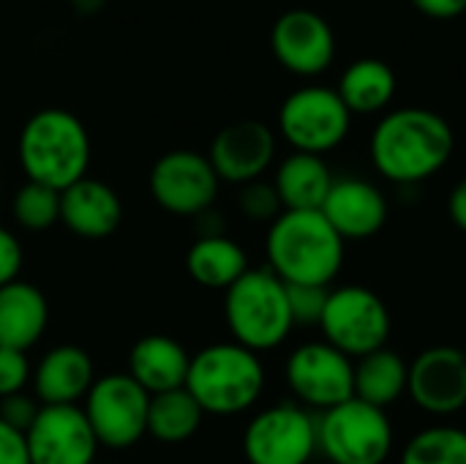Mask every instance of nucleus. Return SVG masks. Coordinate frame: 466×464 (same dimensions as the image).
<instances>
[{
    "label": "nucleus",
    "mask_w": 466,
    "mask_h": 464,
    "mask_svg": "<svg viewBox=\"0 0 466 464\" xmlns=\"http://www.w3.org/2000/svg\"><path fill=\"white\" fill-rule=\"evenodd\" d=\"M330 290L328 287H311V284H287L289 312L295 325H319L325 304Z\"/></svg>",
    "instance_id": "nucleus-30"
},
{
    "label": "nucleus",
    "mask_w": 466,
    "mask_h": 464,
    "mask_svg": "<svg viewBox=\"0 0 466 464\" xmlns=\"http://www.w3.org/2000/svg\"><path fill=\"white\" fill-rule=\"evenodd\" d=\"M448 211H451L453 224L466 232V178H461V180L453 186L451 200H448Z\"/></svg>",
    "instance_id": "nucleus-36"
},
{
    "label": "nucleus",
    "mask_w": 466,
    "mask_h": 464,
    "mask_svg": "<svg viewBox=\"0 0 466 464\" xmlns=\"http://www.w3.org/2000/svg\"><path fill=\"white\" fill-rule=\"evenodd\" d=\"M96 383V366L87 350L57 345L33 366L30 388L41 405H79Z\"/></svg>",
    "instance_id": "nucleus-18"
},
{
    "label": "nucleus",
    "mask_w": 466,
    "mask_h": 464,
    "mask_svg": "<svg viewBox=\"0 0 466 464\" xmlns=\"http://www.w3.org/2000/svg\"><path fill=\"white\" fill-rule=\"evenodd\" d=\"M188 276L208 290H229L246 271L248 257L232 238L221 235H199L186 252Z\"/></svg>",
    "instance_id": "nucleus-23"
},
{
    "label": "nucleus",
    "mask_w": 466,
    "mask_h": 464,
    "mask_svg": "<svg viewBox=\"0 0 466 464\" xmlns=\"http://www.w3.org/2000/svg\"><path fill=\"white\" fill-rule=\"evenodd\" d=\"M317 451V416L303 405H273L257 413L243 432L248 464H309Z\"/></svg>",
    "instance_id": "nucleus-10"
},
{
    "label": "nucleus",
    "mask_w": 466,
    "mask_h": 464,
    "mask_svg": "<svg viewBox=\"0 0 466 464\" xmlns=\"http://www.w3.org/2000/svg\"><path fill=\"white\" fill-rule=\"evenodd\" d=\"M49 325V304L30 282H11L0 287V347L27 353L35 347Z\"/></svg>",
    "instance_id": "nucleus-21"
},
{
    "label": "nucleus",
    "mask_w": 466,
    "mask_h": 464,
    "mask_svg": "<svg viewBox=\"0 0 466 464\" xmlns=\"http://www.w3.org/2000/svg\"><path fill=\"white\" fill-rule=\"evenodd\" d=\"M325 464H330V462H325Z\"/></svg>",
    "instance_id": "nucleus-40"
},
{
    "label": "nucleus",
    "mask_w": 466,
    "mask_h": 464,
    "mask_svg": "<svg viewBox=\"0 0 466 464\" xmlns=\"http://www.w3.org/2000/svg\"><path fill=\"white\" fill-rule=\"evenodd\" d=\"M412 5L431 19H456L466 11V0H412Z\"/></svg>",
    "instance_id": "nucleus-35"
},
{
    "label": "nucleus",
    "mask_w": 466,
    "mask_h": 464,
    "mask_svg": "<svg viewBox=\"0 0 466 464\" xmlns=\"http://www.w3.org/2000/svg\"><path fill=\"white\" fill-rule=\"evenodd\" d=\"M410 399L429 416H456L466 407V356L459 347H429L410 364Z\"/></svg>",
    "instance_id": "nucleus-15"
},
{
    "label": "nucleus",
    "mask_w": 466,
    "mask_h": 464,
    "mask_svg": "<svg viewBox=\"0 0 466 464\" xmlns=\"http://www.w3.org/2000/svg\"><path fill=\"white\" fill-rule=\"evenodd\" d=\"M287 386L298 405L325 413L355 397V361L325 339L306 342L287 358Z\"/></svg>",
    "instance_id": "nucleus-11"
},
{
    "label": "nucleus",
    "mask_w": 466,
    "mask_h": 464,
    "mask_svg": "<svg viewBox=\"0 0 466 464\" xmlns=\"http://www.w3.org/2000/svg\"><path fill=\"white\" fill-rule=\"evenodd\" d=\"M186 391L205 416H238L254 407L265 391V366L238 342H218L191 356Z\"/></svg>",
    "instance_id": "nucleus-4"
},
{
    "label": "nucleus",
    "mask_w": 466,
    "mask_h": 464,
    "mask_svg": "<svg viewBox=\"0 0 466 464\" xmlns=\"http://www.w3.org/2000/svg\"><path fill=\"white\" fill-rule=\"evenodd\" d=\"M60 222L79 238H109L123 222V202L117 191L96 178H82L60 191Z\"/></svg>",
    "instance_id": "nucleus-19"
},
{
    "label": "nucleus",
    "mask_w": 466,
    "mask_h": 464,
    "mask_svg": "<svg viewBox=\"0 0 466 464\" xmlns=\"http://www.w3.org/2000/svg\"><path fill=\"white\" fill-rule=\"evenodd\" d=\"M25 443L30 464H93L101 449L79 405H41Z\"/></svg>",
    "instance_id": "nucleus-13"
},
{
    "label": "nucleus",
    "mask_w": 466,
    "mask_h": 464,
    "mask_svg": "<svg viewBox=\"0 0 466 464\" xmlns=\"http://www.w3.org/2000/svg\"><path fill=\"white\" fill-rule=\"evenodd\" d=\"M11 216L22 230L44 232L60 222V191L27 180L11 197Z\"/></svg>",
    "instance_id": "nucleus-28"
},
{
    "label": "nucleus",
    "mask_w": 466,
    "mask_h": 464,
    "mask_svg": "<svg viewBox=\"0 0 466 464\" xmlns=\"http://www.w3.org/2000/svg\"><path fill=\"white\" fill-rule=\"evenodd\" d=\"M464 356H466V347H464Z\"/></svg>",
    "instance_id": "nucleus-39"
},
{
    "label": "nucleus",
    "mask_w": 466,
    "mask_h": 464,
    "mask_svg": "<svg viewBox=\"0 0 466 464\" xmlns=\"http://www.w3.org/2000/svg\"><path fill=\"white\" fill-rule=\"evenodd\" d=\"M224 320L232 342L251 353H268L292 334L287 284L270 268H248L224 293Z\"/></svg>",
    "instance_id": "nucleus-5"
},
{
    "label": "nucleus",
    "mask_w": 466,
    "mask_h": 464,
    "mask_svg": "<svg viewBox=\"0 0 466 464\" xmlns=\"http://www.w3.org/2000/svg\"><path fill=\"white\" fill-rule=\"evenodd\" d=\"M317 446L330 464H385L393 451V427L382 407L352 397L317 416Z\"/></svg>",
    "instance_id": "nucleus-6"
},
{
    "label": "nucleus",
    "mask_w": 466,
    "mask_h": 464,
    "mask_svg": "<svg viewBox=\"0 0 466 464\" xmlns=\"http://www.w3.org/2000/svg\"><path fill=\"white\" fill-rule=\"evenodd\" d=\"M240 211L246 219L259 222V224L262 222L273 224L284 213L273 183H265V180H251V183L240 186Z\"/></svg>",
    "instance_id": "nucleus-29"
},
{
    "label": "nucleus",
    "mask_w": 466,
    "mask_h": 464,
    "mask_svg": "<svg viewBox=\"0 0 466 464\" xmlns=\"http://www.w3.org/2000/svg\"><path fill=\"white\" fill-rule=\"evenodd\" d=\"M344 246L322 211H284L268 227V268L284 284L330 287L341 273Z\"/></svg>",
    "instance_id": "nucleus-2"
},
{
    "label": "nucleus",
    "mask_w": 466,
    "mask_h": 464,
    "mask_svg": "<svg viewBox=\"0 0 466 464\" xmlns=\"http://www.w3.org/2000/svg\"><path fill=\"white\" fill-rule=\"evenodd\" d=\"M33 366L27 361V353L0 347V399L19 394L30 386Z\"/></svg>",
    "instance_id": "nucleus-31"
},
{
    "label": "nucleus",
    "mask_w": 466,
    "mask_h": 464,
    "mask_svg": "<svg viewBox=\"0 0 466 464\" xmlns=\"http://www.w3.org/2000/svg\"><path fill=\"white\" fill-rule=\"evenodd\" d=\"M16 153L27 180L63 191L87 175L90 134L68 109H38L19 131Z\"/></svg>",
    "instance_id": "nucleus-3"
},
{
    "label": "nucleus",
    "mask_w": 466,
    "mask_h": 464,
    "mask_svg": "<svg viewBox=\"0 0 466 464\" xmlns=\"http://www.w3.org/2000/svg\"><path fill=\"white\" fill-rule=\"evenodd\" d=\"M270 46L276 60L300 77L322 74L336 57L333 27L322 14L311 8L284 11L270 30Z\"/></svg>",
    "instance_id": "nucleus-14"
},
{
    "label": "nucleus",
    "mask_w": 466,
    "mask_h": 464,
    "mask_svg": "<svg viewBox=\"0 0 466 464\" xmlns=\"http://www.w3.org/2000/svg\"><path fill=\"white\" fill-rule=\"evenodd\" d=\"M205 421V410L197 399L183 388L150 397L147 410V435L164 446H177L191 440Z\"/></svg>",
    "instance_id": "nucleus-26"
},
{
    "label": "nucleus",
    "mask_w": 466,
    "mask_h": 464,
    "mask_svg": "<svg viewBox=\"0 0 466 464\" xmlns=\"http://www.w3.org/2000/svg\"><path fill=\"white\" fill-rule=\"evenodd\" d=\"M0 200H3V180H0Z\"/></svg>",
    "instance_id": "nucleus-38"
},
{
    "label": "nucleus",
    "mask_w": 466,
    "mask_h": 464,
    "mask_svg": "<svg viewBox=\"0 0 466 464\" xmlns=\"http://www.w3.org/2000/svg\"><path fill=\"white\" fill-rule=\"evenodd\" d=\"M319 331L328 345H333L347 358L358 361L369 353L388 347L390 312L374 290L347 284L330 290L319 320Z\"/></svg>",
    "instance_id": "nucleus-7"
},
{
    "label": "nucleus",
    "mask_w": 466,
    "mask_h": 464,
    "mask_svg": "<svg viewBox=\"0 0 466 464\" xmlns=\"http://www.w3.org/2000/svg\"><path fill=\"white\" fill-rule=\"evenodd\" d=\"M333 180L336 178L322 156L295 150L279 164L273 189L284 211H319Z\"/></svg>",
    "instance_id": "nucleus-22"
},
{
    "label": "nucleus",
    "mask_w": 466,
    "mask_h": 464,
    "mask_svg": "<svg viewBox=\"0 0 466 464\" xmlns=\"http://www.w3.org/2000/svg\"><path fill=\"white\" fill-rule=\"evenodd\" d=\"M101 3H104V0H74V5H76L82 14H93V11H98V8H101Z\"/></svg>",
    "instance_id": "nucleus-37"
},
{
    "label": "nucleus",
    "mask_w": 466,
    "mask_h": 464,
    "mask_svg": "<svg viewBox=\"0 0 466 464\" xmlns=\"http://www.w3.org/2000/svg\"><path fill=\"white\" fill-rule=\"evenodd\" d=\"M401 464H466V429L429 427L418 432L407 443Z\"/></svg>",
    "instance_id": "nucleus-27"
},
{
    "label": "nucleus",
    "mask_w": 466,
    "mask_h": 464,
    "mask_svg": "<svg viewBox=\"0 0 466 464\" xmlns=\"http://www.w3.org/2000/svg\"><path fill=\"white\" fill-rule=\"evenodd\" d=\"M456 137L451 123L423 107L388 112L371 134L374 170L399 186H415L434 178L453 156Z\"/></svg>",
    "instance_id": "nucleus-1"
},
{
    "label": "nucleus",
    "mask_w": 466,
    "mask_h": 464,
    "mask_svg": "<svg viewBox=\"0 0 466 464\" xmlns=\"http://www.w3.org/2000/svg\"><path fill=\"white\" fill-rule=\"evenodd\" d=\"M352 126V112L339 90L306 85L289 93L279 109V131L298 153H330L339 148Z\"/></svg>",
    "instance_id": "nucleus-9"
},
{
    "label": "nucleus",
    "mask_w": 466,
    "mask_h": 464,
    "mask_svg": "<svg viewBox=\"0 0 466 464\" xmlns=\"http://www.w3.org/2000/svg\"><path fill=\"white\" fill-rule=\"evenodd\" d=\"M87 424L104 449H131L147 435L150 394L128 372L96 377L82 405Z\"/></svg>",
    "instance_id": "nucleus-8"
},
{
    "label": "nucleus",
    "mask_w": 466,
    "mask_h": 464,
    "mask_svg": "<svg viewBox=\"0 0 466 464\" xmlns=\"http://www.w3.org/2000/svg\"><path fill=\"white\" fill-rule=\"evenodd\" d=\"M188 366H191L188 350L167 334L142 336L128 353V375L150 397L183 388L188 377Z\"/></svg>",
    "instance_id": "nucleus-20"
},
{
    "label": "nucleus",
    "mask_w": 466,
    "mask_h": 464,
    "mask_svg": "<svg viewBox=\"0 0 466 464\" xmlns=\"http://www.w3.org/2000/svg\"><path fill=\"white\" fill-rule=\"evenodd\" d=\"M407 383L410 364L390 347H382L355 361V399L366 405L382 410L390 407L407 394Z\"/></svg>",
    "instance_id": "nucleus-24"
},
{
    "label": "nucleus",
    "mask_w": 466,
    "mask_h": 464,
    "mask_svg": "<svg viewBox=\"0 0 466 464\" xmlns=\"http://www.w3.org/2000/svg\"><path fill=\"white\" fill-rule=\"evenodd\" d=\"M0 464H30L25 435L0 421Z\"/></svg>",
    "instance_id": "nucleus-34"
},
{
    "label": "nucleus",
    "mask_w": 466,
    "mask_h": 464,
    "mask_svg": "<svg viewBox=\"0 0 466 464\" xmlns=\"http://www.w3.org/2000/svg\"><path fill=\"white\" fill-rule=\"evenodd\" d=\"M276 156V134L259 120H238L224 126L208 150V159L224 183L246 186L259 180Z\"/></svg>",
    "instance_id": "nucleus-16"
},
{
    "label": "nucleus",
    "mask_w": 466,
    "mask_h": 464,
    "mask_svg": "<svg viewBox=\"0 0 466 464\" xmlns=\"http://www.w3.org/2000/svg\"><path fill=\"white\" fill-rule=\"evenodd\" d=\"M38 410H41V402L27 391H19V394H11V397L0 399V421L8 424L16 432H22V435L30 429Z\"/></svg>",
    "instance_id": "nucleus-32"
},
{
    "label": "nucleus",
    "mask_w": 466,
    "mask_h": 464,
    "mask_svg": "<svg viewBox=\"0 0 466 464\" xmlns=\"http://www.w3.org/2000/svg\"><path fill=\"white\" fill-rule=\"evenodd\" d=\"M22 263H25V252L19 238L8 227H0V287L19 279Z\"/></svg>",
    "instance_id": "nucleus-33"
},
{
    "label": "nucleus",
    "mask_w": 466,
    "mask_h": 464,
    "mask_svg": "<svg viewBox=\"0 0 466 464\" xmlns=\"http://www.w3.org/2000/svg\"><path fill=\"white\" fill-rule=\"evenodd\" d=\"M319 211L330 222V227L344 238V243L374 238L388 222L385 194L374 183L360 178L333 180Z\"/></svg>",
    "instance_id": "nucleus-17"
},
{
    "label": "nucleus",
    "mask_w": 466,
    "mask_h": 464,
    "mask_svg": "<svg viewBox=\"0 0 466 464\" xmlns=\"http://www.w3.org/2000/svg\"><path fill=\"white\" fill-rule=\"evenodd\" d=\"M153 200L175 216H202L213 208L218 197V175L205 153L197 150H169L150 170Z\"/></svg>",
    "instance_id": "nucleus-12"
},
{
    "label": "nucleus",
    "mask_w": 466,
    "mask_h": 464,
    "mask_svg": "<svg viewBox=\"0 0 466 464\" xmlns=\"http://www.w3.org/2000/svg\"><path fill=\"white\" fill-rule=\"evenodd\" d=\"M339 96L352 115H374L396 96V74L377 57H360L341 74Z\"/></svg>",
    "instance_id": "nucleus-25"
}]
</instances>
